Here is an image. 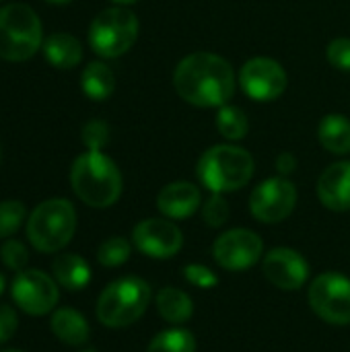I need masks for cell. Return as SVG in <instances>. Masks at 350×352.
<instances>
[{
	"label": "cell",
	"mask_w": 350,
	"mask_h": 352,
	"mask_svg": "<svg viewBox=\"0 0 350 352\" xmlns=\"http://www.w3.org/2000/svg\"><path fill=\"white\" fill-rule=\"evenodd\" d=\"M173 85L177 95L196 107H221L235 91V74L225 58L196 52L177 64Z\"/></svg>",
	"instance_id": "6da1fadb"
},
{
	"label": "cell",
	"mask_w": 350,
	"mask_h": 352,
	"mask_svg": "<svg viewBox=\"0 0 350 352\" xmlns=\"http://www.w3.org/2000/svg\"><path fill=\"white\" fill-rule=\"evenodd\" d=\"M70 186L87 206L107 208L122 194V173L107 155L89 151L72 163Z\"/></svg>",
	"instance_id": "7a4b0ae2"
},
{
	"label": "cell",
	"mask_w": 350,
	"mask_h": 352,
	"mask_svg": "<svg viewBox=\"0 0 350 352\" xmlns=\"http://www.w3.org/2000/svg\"><path fill=\"white\" fill-rule=\"evenodd\" d=\"M196 175L212 194L241 190L254 175V157L231 144L210 146L198 161Z\"/></svg>",
	"instance_id": "3957f363"
},
{
	"label": "cell",
	"mask_w": 350,
	"mask_h": 352,
	"mask_svg": "<svg viewBox=\"0 0 350 352\" xmlns=\"http://www.w3.org/2000/svg\"><path fill=\"white\" fill-rule=\"evenodd\" d=\"M151 303V287L138 276H124L105 287L97 301V320L107 328H126L138 322Z\"/></svg>",
	"instance_id": "277c9868"
},
{
	"label": "cell",
	"mask_w": 350,
	"mask_h": 352,
	"mask_svg": "<svg viewBox=\"0 0 350 352\" xmlns=\"http://www.w3.org/2000/svg\"><path fill=\"white\" fill-rule=\"evenodd\" d=\"M76 231L74 206L64 198H52L35 206L27 221V237L37 252L56 254L66 248Z\"/></svg>",
	"instance_id": "5b68a950"
},
{
	"label": "cell",
	"mask_w": 350,
	"mask_h": 352,
	"mask_svg": "<svg viewBox=\"0 0 350 352\" xmlns=\"http://www.w3.org/2000/svg\"><path fill=\"white\" fill-rule=\"evenodd\" d=\"M43 41L41 23L37 12L23 4L12 2L0 8V58L8 62L29 60Z\"/></svg>",
	"instance_id": "8992f818"
},
{
	"label": "cell",
	"mask_w": 350,
	"mask_h": 352,
	"mask_svg": "<svg viewBox=\"0 0 350 352\" xmlns=\"http://www.w3.org/2000/svg\"><path fill=\"white\" fill-rule=\"evenodd\" d=\"M138 37V19L128 8H105L89 27V43L101 58L126 54Z\"/></svg>",
	"instance_id": "52a82bcc"
},
{
	"label": "cell",
	"mask_w": 350,
	"mask_h": 352,
	"mask_svg": "<svg viewBox=\"0 0 350 352\" xmlns=\"http://www.w3.org/2000/svg\"><path fill=\"white\" fill-rule=\"evenodd\" d=\"M314 314L332 326L350 324V278L340 272H322L307 293Z\"/></svg>",
	"instance_id": "ba28073f"
},
{
	"label": "cell",
	"mask_w": 350,
	"mask_h": 352,
	"mask_svg": "<svg viewBox=\"0 0 350 352\" xmlns=\"http://www.w3.org/2000/svg\"><path fill=\"white\" fill-rule=\"evenodd\" d=\"M297 204V188L285 177H270L262 182L250 196V210L260 223L285 221Z\"/></svg>",
	"instance_id": "9c48e42d"
},
{
	"label": "cell",
	"mask_w": 350,
	"mask_h": 352,
	"mask_svg": "<svg viewBox=\"0 0 350 352\" xmlns=\"http://www.w3.org/2000/svg\"><path fill=\"white\" fill-rule=\"evenodd\" d=\"M262 252L264 243L260 235L250 229H231L223 233L212 245L215 262L229 272H241L252 268L260 262Z\"/></svg>",
	"instance_id": "30bf717a"
},
{
	"label": "cell",
	"mask_w": 350,
	"mask_h": 352,
	"mask_svg": "<svg viewBox=\"0 0 350 352\" xmlns=\"http://www.w3.org/2000/svg\"><path fill=\"white\" fill-rule=\"evenodd\" d=\"M10 293L12 301L29 316H45L58 303V285L41 270L17 272Z\"/></svg>",
	"instance_id": "8fae6325"
},
{
	"label": "cell",
	"mask_w": 350,
	"mask_h": 352,
	"mask_svg": "<svg viewBox=\"0 0 350 352\" xmlns=\"http://www.w3.org/2000/svg\"><path fill=\"white\" fill-rule=\"evenodd\" d=\"M239 82L254 101H274L287 89V72L272 58H252L243 64Z\"/></svg>",
	"instance_id": "7c38bea8"
},
{
	"label": "cell",
	"mask_w": 350,
	"mask_h": 352,
	"mask_svg": "<svg viewBox=\"0 0 350 352\" xmlns=\"http://www.w3.org/2000/svg\"><path fill=\"white\" fill-rule=\"evenodd\" d=\"M132 241L149 258L167 260L179 254L184 235L169 219H144L132 231Z\"/></svg>",
	"instance_id": "4fadbf2b"
},
{
	"label": "cell",
	"mask_w": 350,
	"mask_h": 352,
	"mask_svg": "<svg viewBox=\"0 0 350 352\" xmlns=\"http://www.w3.org/2000/svg\"><path fill=\"white\" fill-rule=\"evenodd\" d=\"M262 270L266 280L281 291H297L309 278L307 260L291 248L270 250L264 258Z\"/></svg>",
	"instance_id": "5bb4252c"
},
{
	"label": "cell",
	"mask_w": 350,
	"mask_h": 352,
	"mask_svg": "<svg viewBox=\"0 0 350 352\" xmlns=\"http://www.w3.org/2000/svg\"><path fill=\"white\" fill-rule=\"evenodd\" d=\"M318 196L330 210H350V161H338L320 175Z\"/></svg>",
	"instance_id": "9a60e30c"
},
{
	"label": "cell",
	"mask_w": 350,
	"mask_h": 352,
	"mask_svg": "<svg viewBox=\"0 0 350 352\" xmlns=\"http://www.w3.org/2000/svg\"><path fill=\"white\" fill-rule=\"evenodd\" d=\"M200 190L190 182H173L157 196V206L167 219H188L200 208Z\"/></svg>",
	"instance_id": "2e32d148"
},
{
	"label": "cell",
	"mask_w": 350,
	"mask_h": 352,
	"mask_svg": "<svg viewBox=\"0 0 350 352\" xmlns=\"http://www.w3.org/2000/svg\"><path fill=\"white\" fill-rule=\"evenodd\" d=\"M43 54L52 66L62 70L74 68L83 60L80 41L70 33H52L43 41Z\"/></svg>",
	"instance_id": "e0dca14e"
},
{
	"label": "cell",
	"mask_w": 350,
	"mask_h": 352,
	"mask_svg": "<svg viewBox=\"0 0 350 352\" xmlns=\"http://www.w3.org/2000/svg\"><path fill=\"white\" fill-rule=\"evenodd\" d=\"M52 332L54 336L68 344V346H80L89 340V324L87 320L70 309V307H62L58 311H54L52 316Z\"/></svg>",
	"instance_id": "ac0fdd59"
},
{
	"label": "cell",
	"mask_w": 350,
	"mask_h": 352,
	"mask_svg": "<svg viewBox=\"0 0 350 352\" xmlns=\"http://www.w3.org/2000/svg\"><path fill=\"white\" fill-rule=\"evenodd\" d=\"M54 276L58 285H62L68 291H80L91 280V268L87 260H83L76 254H62L52 264Z\"/></svg>",
	"instance_id": "d6986e66"
},
{
	"label": "cell",
	"mask_w": 350,
	"mask_h": 352,
	"mask_svg": "<svg viewBox=\"0 0 350 352\" xmlns=\"http://www.w3.org/2000/svg\"><path fill=\"white\" fill-rule=\"evenodd\" d=\"M157 309L159 316L169 322V324H186L194 316V303L188 293L175 289V287H165L157 295Z\"/></svg>",
	"instance_id": "ffe728a7"
},
{
	"label": "cell",
	"mask_w": 350,
	"mask_h": 352,
	"mask_svg": "<svg viewBox=\"0 0 350 352\" xmlns=\"http://www.w3.org/2000/svg\"><path fill=\"white\" fill-rule=\"evenodd\" d=\"M320 142L334 155L350 153V120L342 113H330L320 122Z\"/></svg>",
	"instance_id": "44dd1931"
},
{
	"label": "cell",
	"mask_w": 350,
	"mask_h": 352,
	"mask_svg": "<svg viewBox=\"0 0 350 352\" xmlns=\"http://www.w3.org/2000/svg\"><path fill=\"white\" fill-rule=\"evenodd\" d=\"M83 93L93 101H105L116 89V76L103 62H91L80 74Z\"/></svg>",
	"instance_id": "7402d4cb"
},
{
	"label": "cell",
	"mask_w": 350,
	"mask_h": 352,
	"mask_svg": "<svg viewBox=\"0 0 350 352\" xmlns=\"http://www.w3.org/2000/svg\"><path fill=\"white\" fill-rule=\"evenodd\" d=\"M146 352H196V338L186 328H171L159 332Z\"/></svg>",
	"instance_id": "603a6c76"
},
{
	"label": "cell",
	"mask_w": 350,
	"mask_h": 352,
	"mask_svg": "<svg viewBox=\"0 0 350 352\" xmlns=\"http://www.w3.org/2000/svg\"><path fill=\"white\" fill-rule=\"evenodd\" d=\"M217 128H219L223 138L241 140L250 130V122H248V116L241 107L225 103V105H221V109L217 113Z\"/></svg>",
	"instance_id": "cb8c5ba5"
},
{
	"label": "cell",
	"mask_w": 350,
	"mask_h": 352,
	"mask_svg": "<svg viewBox=\"0 0 350 352\" xmlns=\"http://www.w3.org/2000/svg\"><path fill=\"white\" fill-rule=\"evenodd\" d=\"M132 245L124 237H109L97 250V262L105 268H116L128 262Z\"/></svg>",
	"instance_id": "d4e9b609"
},
{
	"label": "cell",
	"mask_w": 350,
	"mask_h": 352,
	"mask_svg": "<svg viewBox=\"0 0 350 352\" xmlns=\"http://www.w3.org/2000/svg\"><path fill=\"white\" fill-rule=\"evenodd\" d=\"M25 206L19 200H4L0 202V239H6L19 231L25 221Z\"/></svg>",
	"instance_id": "484cf974"
},
{
	"label": "cell",
	"mask_w": 350,
	"mask_h": 352,
	"mask_svg": "<svg viewBox=\"0 0 350 352\" xmlns=\"http://www.w3.org/2000/svg\"><path fill=\"white\" fill-rule=\"evenodd\" d=\"M202 219L212 229L223 227L229 221V202L221 194H212L202 208Z\"/></svg>",
	"instance_id": "4316f807"
},
{
	"label": "cell",
	"mask_w": 350,
	"mask_h": 352,
	"mask_svg": "<svg viewBox=\"0 0 350 352\" xmlns=\"http://www.w3.org/2000/svg\"><path fill=\"white\" fill-rule=\"evenodd\" d=\"M0 258H2V264H4L6 268L21 272V270H25V266H27V262H29V252H27V248H25L21 241L8 239V241H4V245L0 248Z\"/></svg>",
	"instance_id": "83f0119b"
},
{
	"label": "cell",
	"mask_w": 350,
	"mask_h": 352,
	"mask_svg": "<svg viewBox=\"0 0 350 352\" xmlns=\"http://www.w3.org/2000/svg\"><path fill=\"white\" fill-rule=\"evenodd\" d=\"M109 140V126L101 120H91L83 128V142L89 151H101Z\"/></svg>",
	"instance_id": "f1b7e54d"
},
{
	"label": "cell",
	"mask_w": 350,
	"mask_h": 352,
	"mask_svg": "<svg viewBox=\"0 0 350 352\" xmlns=\"http://www.w3.org/2000/svg\"><path fill=\"white\" fill-rule=\"evenodd\" d=\"M184 278L198 287V289H212L219 285V276L208 268V266H202V264H188L184 266Z\"/></svg>",
	"instance_id": "f546056e"
},
{
	"label": "cell",
	"mask_w": 350,
	"mask_h": 352,
	"mask_svg": "<svg viewBox=\"0 0 350 352\" xmlns=\"http://www.w3.org/2000/svg\"><path fill=\"white\" fill-rule=\"evenodd\" d=\"M328 62L332 66H336L338 70L350 72V39L349 37H338L334 41H330L328 50H326Z\"/></svg>",
	"instance_id": "4dcf8cb0"
},
{
	"label": "cell",
	"mask_w": 350,
	"mask_h": 352,
	"mask_svg": "<svg viewBox=\"0 0 350 352\" xmlns=\"http://www.w3.org/2000/svg\"><path fill=\"white\" fill-rule=\"evenodd\" d=\"M17 326H19V320H17L14 309L10 305H0V344L12 338V334L17 332Z\"/></svg>",
	"instance_id": "1f68e13d"
},
{
	"label": "cell",
	"mask_w": 350,
	"mask_h": 352,
	"mask_svg": "<svg viewBox=\"0 0 350 352\" xmlns=\"http://www.w3.org/2000/svg\"><path fill=\"white\" fill-rule=\"evenodd\" d=\"M295 165H297V161H295V157H293L291 153H283V155L276 159V169H278L281 175L293 173V171H295Z\"/></svg>",
	"instance_id": "d6a6232c"
},
{
	"label": "cell",
	"mask_w": 350,
	"mask_h": 352,
	"mask_svg": "<svg viewBox=\"0 0 350 352\" xmlns=\"http://www.w3.org/2000/svg\"><path fill=\"white\" fill-rule=\"evenodd\" d=\"M45 2H50V4H68L72 0H45Z\"/></svg>",
	"instance_id": "836d02e7"
},
{
	"label": "cell",
	"mask_w": 350,
	"mask_h": 352,
	"mask_svg": "<svg viewBox=\"0 0 350 352\" xmlns=\"http://www.w3.org/2000/svg\"><path fill=\"white\" fill-rule=\"evenodd\" d=\"M111 2H116V4H134L138 0H111Z\"/></svg>",
	"instance_id": "e575fe53"
},
{
	"label": "cell",
	"mask_w": 350,
	"mask_h": 352,
	"mask_svg": "<svg viewBox=\"0 0 350 352\" xmlns=\"http://www.w3.org/2000/svg\"><path fill=\"white\" fill-rule=\"evenodd\" d=\"M4 285H6V280H4V276L0 274V295H2V291H4Z\"/></svg>",
	"instance_id": "d590c367"
},
{
	"label": "cell",
	"mask_w": 350,
	"mask_h": 352,
	"mask_svg": "<svg viewBox=\"0 0 350 352\" xmlns=\"http://www.w3.org/2000/svg\"><path fill=\"white\" fill-rule=\"evenodd\" d=\"M0 352H21V351H0Z\"/></svg>",
	"instance_id": "8d00e7d4"
},
{
	"label": "cell",
	"mask_w": 350,
	"mask_h": 352,
	"mask_svg": "<svg viewBox=\"0 0 350 352\" xmlns=\"http://www.w3.org/2000/svg\"><path fill=\"white\" fill-rule=\"evenodd\" d=\"M85 352H95V351H85Z\"/></svg>",
	"instance_id": "74e56055"
}]
</instances>
